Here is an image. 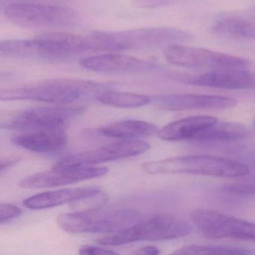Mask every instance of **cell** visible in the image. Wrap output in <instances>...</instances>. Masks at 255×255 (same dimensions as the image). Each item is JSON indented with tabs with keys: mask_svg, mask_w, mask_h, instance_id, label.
Segmentation results:
<instances>
[{
	"mask_svg": "<svg viewBox=\"0 0 255 255\" xmlns=\"http://www.w3.org/2000/svg\"><path fill=\"white\" fill-rule=\"evenodd\" d=\"M150 145L138 139H126L98 148L70 155L53 165V168L95 166L94 165L138 156L150 150Z\"/></svg>",
	"mask_w": 255,
	"mask_h": 255,
	"instance_id": "10",
	"label": "cell"
},
{
	"mask_svg": "<svg viewBox=\"0 0 255 255\" xmlns=\"http://www.w3.org/2000/svg\"><path fill=\"white\" fill-rule=\"evenodd\" d=\"M143 171L150 174H190L218 177H244L249 173L246 164L210 155H188L144 162Z\"/></svg>",
	"mask_w": 255,
	"mask_h": 255,
	"instance_id": "3",
	"label": "cell"
},
{
	"mask_svg": "<svg viewBox=\"0 0 255 255\" xmlns=\"http://www.w3.org/2000/svg\"><path fill=\"white\" fill-rule=\"evenodd\" d=\"M34 39L47 61L64 60L89 52L87 37L69 32H47L37 35Z\"/></svg>",
	"mask_w": 255,
	"mask_h": 255,
	"instance_id": "14",
	"label": "cell"
},
{
	"mask_svg": "<svg viewBox=\"0 0 255 255\" xmlns=\"http://www.w3.org/2000/svg\"><path fill=\"white\" fill-rule=\"evenodd\" d=\"M199 232L207 238H231L255 242V224L207 209H196L190 214Z\"/></svg>",
	"mask_w": 255,
	"mask_h": 255,
	"instance_id": "9",
	"label": "cell"
},
{
	"mask_svg": "<svg viewBox=\"0 0 255 255\" xmlns=\"http://www.w3.org/2000/svg\"><path fill=\"white\" fill-rule=\"evenodd\" d=\"M80 65L88 71L105 74H139L152 72L159 68L153 62L117 53L83 58Z\"/></svg>",
	"mask_w": 255,
	"mask_h": 255,
	"instance_id": "13",
	"label": "cell"
},
{
	"mask_svg": "<svg viewBox=\"0 0 255 255\" xmlns=\"http://www.w3.org/2000/svg\"><path fill=\"white\" fill-rule=\"evenodd\" d=\"M212 30L226 36L255 39V8L220 17L213 23Z\"/></svg>",
	"mask_w": 255,
	"mask_h": 255,
	"instance_id": "19",
	"label": "cell"
},
{
	"mask_svg": "<svg viewBox=\"0 0 255 255\" xmlns=\"http://www.w3.org/2000/svg\"><path fill=\"white\" fill-rule=\"evenodd\" d=\"M144 2H148V3L153 4V5H159L163 2H166L168 0H144Z\"/></svg>",
	"mask_w": 255,
	"mask_h": 255,
	"instance_id": "31",
	"label": "cell"
},
{
	"mask_svg": "<svg viewBox=\"0 0 255 255\" xmlns=\"http://www.w3.org/2000/svg\"><path fill=\"white\" fill-rule=\"evenodd\" d=\"M86 36L90 52L164 49L172 44L189 42L194 38L187 31L171 27L95 32Z\"/></svg>",
	"mask_w": 255,
	"mask_h": 255,
	"instance_id": "1",
	"label": "cell"
},
{
	"mask_svg": "<svg viewBox=\"0 0 255 255\" xmlns=\"http://www.w3.org/2000/svg\"><path fill=\"white\" fill-rule=\"evenodd\" d=\"M102 191L98 186H84L41 192L26 198L23 205L31 210H44L65 204H73Z\"/></svg>",
	"mask_w": 255,
	"mask_h": 255,
	"instance_id": "17",
	"label": "cell"
},
{
	"mask_svg": "<svg viewBox=\"0 0 255 255\" xmlns=\"http://www.w3.org/2000/svg\"><path fill=\"white\" fill-rule=\"evenodd\" d=\"M171 77L192 86L228 90L255 89V73L247 69L210 70L195 75L173 74Z\"/></svg>",
	"mask_w": 255,
	"mask_h": 255,
	"instance_id": "11",
	"label": "cell"
},
{
	"mask_svg": "<svg viewBox=\"0 0 255 255\" xmlns=\"http://www.w3.org/2000/svg\"><path fill=\"white\" fill-rule=\"evenodd\" d=\"M19 162V159H14V158H8V159H2L1 161V174H3L4 172L8 171L11 166L15 165Z\"/></svg>",
	"mask_w": 255,
	"mask_h": 255,
	"instance_id": "30",
	"label": "cell"
},
{
	"mask_svg": "<svg viewBox=\"0 0 255 255\" xmlns=\"http://www.w3.org/2000/svg\"><path fill=\"white\" fill-rule=\"evenodd\" d=\"M247 129L235 123L216 122L201 133L198 141H235L247 135Z\"/></svg>",
	"mask_w": 255,
	"mask_h": 255,
	"instance_id": "23",
	"label": "cell"
},
{
	"mask_svg": "<svg viewBox=\"0 0 255 255\" xmlns=\"http://www.w3.org/2000/svg\"><path fill=\"white\" fill-rule=\"evenodd\" d=\"M160 253L159 249L156 246H147L139 249L132 252V255H156Z\"/></svg>",
	"mask_w": 255,
	"mask_h": 255,
	"instance_id": "29",
	"label": "cell"
},
{
	"mask_svg": "<svg viewBox=\"0 0 255 255\" xmlns=\"http://www.w3.org/2000/svg\"><path fill=\"white\" fill-rule=\"evenodd\" d=\"M83 110L82 107L65 105L28 109L8 116L2 121V128L21 132L62 128L73 118L81 114Z\"/></svg>",
	"mask_w": 255,
	"mask_h": 255,
	"instance_id": "8",
	"label": "cell"
},
{
	"mask_svg": "<svg viewBox=\"0 0 255 255\" xmlns=\"http://www.w3.org/2000/svg\"><path fill=\"white\" fill-rule=\"evenodd\" d=\"M165 59L171 65L190 69H247L250 62L208 49L172 44L163 49Z\"/></svg>",
	"mask_w": 255,
	"mask_h": 255,
	"instance_id": "7",
	"label": "cell"
},
{
	"mask_svg": "<svg viewBox=\"0 0 255 255\" xmlns=\"http://www.w3.org/2000/svg\"></svg>",
	"mask_w": 255,
	"mask_h": 255,
	"instance_id": "32",
	"label": "cell"
},
{
	"mask_svg": "<svg viewBox=\"0 0 255 255\" xmlns=\"http://www.w3.org/2000/svg\"><path fill=\"white\" fill-rule=\"evenodd\" d=\"M192 231L190 225L182 219L171 215L157 214L95 242L101 246H119L138 241L174 240L189 235Z\"/></svg>",
	"mask_w": 255,
	"mask_h": 255,
	"instance_id": "5",
	"label": "cell"
},
{
	"mask_svg": "<svg viewBox=\"0 0 255 255\" xmlns=\"http://www.w3.org/2000/svg\"><path fill=\"white\" fill-rule=\"evenodd\" d=\"M96 98L104 105L122 109L139 108L150 104L151 101L145 95L112 90L101 92Z\"/></svg>",
	"mask_w": 255,
	"mask_h": 255,
	"instance_id": "22",
	"label": "cell"
},
{
	"mask_svg": "<svg viewBox=\"0 0 255 255\" xmlns=\"http://www.w3.org/2000/svg\"><path fill=\"white\" fill-rule=\"evenodd\" d=\"M2 11L11 23L29 29L72 28L80 20L72 8L58 4H14Z\"/></svg>",
	"mask_w": 255,
	"mask_h": 255,
	"instance_id": "6",
	"label": "cell"
},
{
	"mask_svg": "<svg viewBox=\"0 0 255 255\" xmlns=\"http://www.w3.org/2000/svg\"><path fill=\"white\" fill-rule=\"evenodd\" d=\"M160 108L168 111H185L191 110H227L237 105L234 98L220 95L178 94L161 95L155 98Z\"/></svg>",
	"mask_w": 255,
	"mask_h": 255,
	"instance_id": "15",
	"label": "cell"
},
{
	"mask_svg": "<svg viewBox=\"0 0 255 255\" xmlns=\"http://www.w3.org/2000/svg\"><path fill=\"white\" fill-rule=\"evenodd\" d=\"M226 189L230 193L246 194V195L255 194V180L236 183L228 186Z\"/></svg>",
	"mask_w": 255,
	"mask_h": 255,
	"instance_id": "27",
	"label": "cell"
},
{
	"mask_svg": "<svg viewBox=\"0 0 255 255\" xmlns=\"http://www.w3.org/2000/svg\"><path fill=\"white\" fill-rule=\"evenodd\" d=\"M71 1V0H0L1 10L8 5H14V4L50 3L66 5V4Z\"/></svg>",
	"mask_w": 255,
	"mask_h": 255,
	"instance_id": "26",
	"label": "cell"
},
{
	"mask_svg": "<svg viewBox=\"0 0 255 255\" xmlns=\"http://www.w3.org/2000/svg\"><path fill=\"white\" fill-rule=\"evenodd\" d=\"M108 172V168L101 166L53 168L50 171L32 174L23 178L20 182V186L25 189L56 187L102 177Z\"/></svg>",
	"mask_w": 255,
	"mask_h": 255,
	"instance_id": "12",
	"label": "cell"
},
{
	"mask_svg": "<svg viewBox=\"0 0 255 255\" xmlns=\"http://www.w3.org/2000/svg\"><path fill=\"white\" fill-rule=\"evenodd\" d=\"M1 56L11 59L46 60L41 47L35 40H5L0 43Z\"/></svg>",
	"mask_w": 255,
	"mask_h": 255,
	"instance_id": "21",
	"label": "cell"
},
{
	"mask_svg": "<svg viewBox=\"0 0 255 255\" xmlns=\"http://www.w3.org/2000/svg\"><path fill=\"white\" fill-rule=\"evenodd\" d=\"M138 212L131 209L106 210L101 207L62 213L57 218L59 226L73 234H113L141 222Z\"/></svg>",
	"mask_w": 255,
	"mask_h": 255,
	"instance_id": "4",
	"label": "cell"
},
{
	"mask_svg": "<svg viewBox=\"0 0 255 255\" xmlns=\"http://www.w3.org/2000/svg\"><path fill=\"white\" fill-rule=\"evenodd\" d=\"M0 207V224L2 225L19 217L23 213L21 209L14 204H2Z\"/></svg>",
	"mask_w": 255,
	"mask_h": 255,
	"instance_id": "25",
	"label": "cell"
},
{
	"mask_svg": "<svg viewBox=\"0 0 255 255\" xmlns=\"http://www.w3.org/2000/svg\"><path fill=\"white\" fill-rule=\"evenodd\" d=\"M80 255H117V252L114 251L109 250V249H104V248L96 247V246H89V245H85V246L80 247L79 250Z\"/></svg>",
	"mask_w": 255,
	"mask_h": 255,
	"instance_id": "28",
	"label": "cell"
},
{
	"mask_svg": "<svg viewBox=\"0 0 255 255\" xmlns=\"http://www.w3.org/2000/svg\"><path fill=\"white\" fill-rule=\"evenodd\" d=\"M250 252L240 248L228 246L188 245L173 252L174 255H247Z\"/></svg>",
	"mask_w": 255,
	"mask_h": 255,
	"instance_id": "24",
	"label": "cell"
},
{
	"mask_svg": "<svg viewBox=\"0 0 255 255\" xmlns=\"http://www.w3.org/2000/svg\"><path fill=\"white\" fill-rule=\"evenodd\" d=\"M113 86L107 83L74 79H53L22 87L1 91L2 101H34L65 105L82 97L98 95L110 90Z\"/></svg>",
	"mask_w": 255,
	"mask_h": 255,
	"instance_id": "2",
	"label": "cell"
},
{
	"mask_svg": "<svg viewBox=\"0 0 255 255\" xmlns=\"http://www.w3.org/2000/svg\"><path fill=\"white\" fill-rule=\"evenodd\" d=\"M213 116H198L174 121L158 130L157 136L168 141H198L203 132L217 122Z\"/></svg>",
	"mask_w": 255,
	"mask_h": 255,
	"instance_id": "18",
	"label": "cell"
},
{
	"mask_svg": "<svg viewBox=\"0 0 255 255\" xmlns=\"http://www.w3.org/2000/svg\"><path fill=\"white\" fill-rule=\"evenodd\" d=\"M11 141L29 151L51 153L63 148L68 143V136L62 128L37 129L14 135Z\"/></svg>",
	"mask_w": 255,
	"mask_h": 255,
	"instance_id": "16",
	"label": "cell"
},
{
	"mask_svg": "<svg viewBox=\"0 0 255 255\" xmlns=\"http://www.w3.org/2000/svg\"><path fill=\"white\" fill-rule=\"evenodd\" d=\"M98 132L111 138L133 139L157 134L158 129L153 124L144 121L125 120L102 127Z\"/></svg>",
	"mask_w": 255,
	"mask_h": 255,
	"instance_id": "20",
	"label": "cell"
}]
</instances>
